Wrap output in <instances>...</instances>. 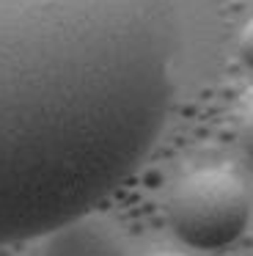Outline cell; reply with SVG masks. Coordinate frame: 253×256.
Masks as SVG:
<instances>
[{
	"instance_id": "6da1fadb",
	"label": "cell",
	"mask_w": 253,
	"mask_h": 256,
	"mask_svg": "<svg viewBox=\"0 0 253 256\" xmlns=\"http://www.w3.org/2000/svg\"><path fill=\"white\" fill-rule=\"evenodd\" d=\"M174 0H0V245L138 171L174 96Z\"/></svg>"
},
{
	"instance_id": "7a4b0ae2",
	"label": "cell",
	"mask_w": 253,
	"mask_h": 256,
	"mask_svg": "<svg viewBox=\"0 0 253 256\" xmlns=\"http://www.w3.org/2000/svg\"><path fill=\"white\" fill-rule=\"evenodd\" d=\"M170 228L198 250H218L242 237L250 220L245 184L228 168H198L176 182L168 198Z\"/></svg>"
},
{
	"instance_id": "3957f363",
	"label": "cell",
	"mask_w": 253,
	"mask_h": 256,
	"mask_svg": "<svg viewBox=\"0 0 253 256\" xmlns=\"http://www.w3.org/2000/svg\"><path fill=\"white\" fill-rule=\"evenodd\" d=\"M44 256H126L121 237L110 223L94 218L91 212L64 223L47 234Z\"/></svg>"
},
{
	"instance_id": "277c9868",
	"label": "cell",
	"mask_w": 253,
	"mask_h": 256,
	"mask_svg": "<svg viewBox=\"0 0 253 256\" xmlns=\"http://www.w3.org/2000/svg\"><path fill=\"white\" fill-rule=\"evenodd\" d=\"M240 140H242V146H245L248 157L253 160V96H250V102L245 105V110H242V122H240Z\"/></svg>"
},
{
	"instance_id": "5b68a950",
	"label": "cell",
	"mask_w": 253,
	"mask_h": 256,
	"mask_svg": "<svg viewBox=\"0 0 253 256\" xmlns=\"http://www.w3.org/2000/svg\"><path fill=\"white\" fill-rule=\"evenodd\" d=\"M236 50H240L242 64L253 69V20H248L245 28L240 30V44H236Z\"/></svg>"
},
{
	"instance_id": "8992f818",
	"label": "cell",
	"mask_w": 253,
	"mask_h": 256,
	"mask_svg": "<svg viewBox=\"0 0 253 256\" xmlns=\"http://www.w3.org/2000/svg\"><path fill=\"white\" fill-rule=\"evenodd\" d=\"M152 256H184V254H176V250H160V254H152Z\"/></svg>"
}]
</instances>
